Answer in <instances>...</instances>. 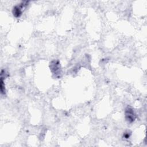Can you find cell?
Segmentation results:
<instances>
[{"instance_id": "obj_1", "label": "cell", "mask_w": 147, "mask_h": 147, "mask_svg": "<svg viewBox=\"0 0 147 147\" xmlns=\"http://www.w3.org/2000/svg\"><path fill=\"white\" fill-rule=\"evenodd\" d=\"M28 2H22L21 3H20L18 6H16L13 8V13L15 17H19L21 14H22V9L25 7V5H27Z\"/></svg>"}, {"instance_id": "obj_2", "label": "cell", "mask_w": 147, "mask_h": 147, "mask_svg": "<svg viewBox=\"0 0 147 147\" xmlns=\"http://www.w3.org/2000/svg\"><path fill=\"white\" fill-rule=\"evenodd\" d=\"M125 117H126V120L130 122H131L134 121V120L136 118V116H135V114L134 113L133 110L131 108L127 107L126 109Z\"/></svg>"}]
</instances>
